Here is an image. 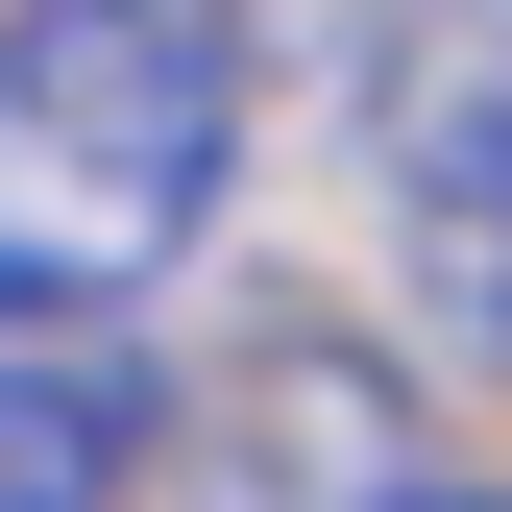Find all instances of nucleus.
I'll use <instances>...</instances> for the list:
<instances>
[{
  "instance_id": "nucleus-3",
  "label": "nucleus",
  "mask_w": 512,
  "mask_h": 512,
  "mask_svg": "<svg viewBox=\"0 0 512 512\" xmlns=\"http://www.w3.org/2000/svg\"><path fill=\"white\" fill-rule=\"evenodd\" d=\"M147 439H171V391L122 342H0V512H122Z\"/></svg>"
},
{
  "instance_id": "nucleus-2",
  "label": "nucleus",
  "mask_w": 512,
  "mask_h": 512,
  "mask_svg": "<svg viewBox=\"0 0 512 512\" xmlns=\"http://www.w3.org/2000/svg\"><path fill=\"white\" fill-rule=\"evenodd\" d=\"M391 269L439 366H512V98H415L391 147Z\"/></svg>"
},
{
  "instance_id": "nucleus-1",
  "label": "nucleus",
  "mask_w": 512,
  "mask_h": 512,
  "mask_svg": "<svg viewBox=\"0 0 512 512\" xmlns=\"http://www.w3.org/2000/svg\"><path fill=\"white\" fill-rule=\"evenodd\" d=\"M244 171V0H0V342H122Z\"/></svg>"
}]
</instances>
